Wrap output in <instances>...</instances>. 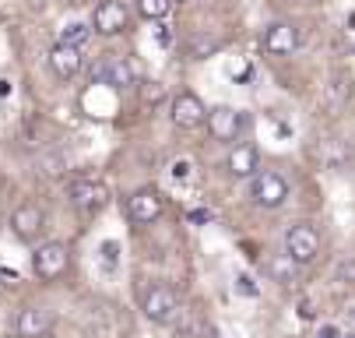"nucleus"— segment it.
Instances as JSON below:
<instances>
[{
    "mask_svg": "<svg viewBox=\"0 0 355 338\" xmlns=\"http://www.w3.org/2000/svg\"><path fill=\"white\" fill-rule=\"evenodd\" d=\"M162 212H166V198H162V190H155V187H141V190H134V194L127 198V219L137 222V226L159 222Z\"/></svg>",
    "mask_w": 355,
    "mask_h": 338,
    "instance_id": "nucleus-5",
    "label": "nucleus"
},
{
    "mask_svg": "<svg viewBox=\"0 0 355 338\" xmlns=\"http://www.w3.org/2000/svg\"><path fill=\"white\" fill-rule=\"evenodd\" d=\"M264 50L275 53V57L295 53V50H299V28H295L292 22H275V25H268V32H264Z\"/></svg>",
    "mask_w": 355,
    "mask_h": 338,
    "instance_id": "nucleus-12",
    "label": "nucleus"
},
{
    "mask_svg": "<svg viewBox=\"0 0 355 338\" xmlns=\"http://www.w3.org/2000/svg\"><path fill=\"white\" fill-rule=\"evenodd\" d=\"M141 314L151 324H173L180 317V296L169 285H148L141 293Z\"/></svg>",
    "mask_w": 355,
    "mask_h": 338,
    "instance_id": "nucleus-4",
    "label": "nucleus"
},
{
    "mask_svg": "<svg viewBox=\"0 0 355 338\" xmlns=\"http://www.w3.org/2000/svg\"><path fill=\"white\" fill-rule=\"evenodd\" d=\"M292 198V187L282 173L275 169H261L257 176H250V201L264 208V212H278L285 201Z\"/></svg>",
    "mask_w": 355,
    "mask_h": 338,
    "instance_id": "nucleus-1",
    "label": "nucleus"
},
{
    "mask_svg": "<svg viewBox=\"0 0 355 338\" xmlns=\"http://www.w3.org/2000/svg\"><path fill=\"white\" fill-rule=\"evenodd\" d=\"M92 85H110V88H127L134 85V71L123 57H106L92 67Z\"/></svg>",
    "mask_w": 355,
    "mask_h": 338,
    "instance_id": "nucleus-11",
    "label": "nucleus"
},
{
    "mask_svg": "<svg viewBox=\"0 0 355 338\" xmlns=\"http://www.w3.org/2000/svg\"><path fill=\"white\" fill-rule=\"evenodd\" d=\"M0 282H4V271H0Z\"/></svg>",
    "mask_w": 355,
    "mask_h": 338,
    "instance_id": "nucleus-24",
    "label": "nucleus"
},
{
    "mask_svg": "<svg viewBox=\"0 0 355 338\" xmlns=\"http://www.w3.org/2000/svg\"><path fill=\"white\" fill-rule=\"evenodd\" d=\"M225 169H229V176H236V180L257 176V173H261V155H257V149H253V144H232V152H229V159H225Z\"/></svg>",
    "mask_w": 355,
    "mask_h": 338,
    "instance_id": "nucleus-13",
    "label": "nucleus"
},
{
    "mask_svg": "<svg viewBox=\"0 0 355 338\" xmlns=\"http://www.w3.org/2000/svg\"><path fill=\"white\" fill-rule=\"evenodd\" d=\"M338 278L348 282V285H355V261H341L338 264Z\"/></svg>",
    "mask_w": 355,
    "mask_h": 338,
    "instance_id": "nucleus-20",
    "label": "nucleus"
},
{
    "mask_svg": "<svg viewBox=\"0 0 355 338\" xmlns=\"http://www.w3.org/2000/svg\"><path fill=\"white\" fill-rule=\"evenodd\" d=\"M317 338H345V335H341V331H338L334 324H324V328L317 331Z\"/></svg>",
    "mask_w": 355,
    "mask_h": 338,
    "instance_id": "nucleus-22",
    "label": "nucleus"
},
{
    "mask_svg": "<svg viewBox=\"0 0 355 338\" xmlns=\"http://www.w3.org/2000/svg\"><path fill=\"white\" fill-rule=\"evenodd\" d=\"M236 285H239V293H246V296L257 293V289H253V278H250V275H239V278H236Z\"/></svg>",
    "mask_w": 355,
    "mask_h": 338,
    "instance_id": "nucleus-21",
    "label": "nucleus"
},
{
    "mask_svg": "<svg viewBox=\"0 0 355 338\" xmlns=\"http://www.w3.org/2000/svg\"><path fill=\"white\" fill-rule=\"evenodd\" d=\"M208 130H211V137L215 141H239V134L246 130V113H239V110H232V106H215V110H208Z\"/></svg>",
    "mask_w": 355,
    "mask_h": 338,
    "instance_id": "nucleus-7",
    "label": "nucleus"
},
{
    "mask_svg": "<svg viewBox=\"0 0 355 338\" xmlns=\"http://www.w3.org/2000/svg\"><path fill=\"white\" fill-rule=\"evenodd\" d=\"M345 338H355V335H345Z\"/></svg>",
    "mask_w": 355,
    "mask_h": 338,
    "instance_id": "nucleus-26",
    "label": "nucleus"
},
{
    "mask_svg": "<svg viewBox=\"0 0 355 338\" xmlns=\"http://www.w3.org/2000/svg\"><path fill=\"white\" fill-rule=\"evenodd\" d=\"M127 8L120 4V0H103L95 11H92V28L98 32V35H120L123 28H127Z\"/></svg>",
    "mask_w": 355,
    "mask_h": 338,
    "instance_id": "nucleus-10",
    "label": "nucleus"
},
{
    "mask_svg": "<svg viewBox=\"0 0 355 338\" xmlns=\"http://www.w3.org/2000/svg\"><path fill=\"white\" fill-rule=\"evenodd\" d=\"M352 317H355V307H352Z\"/></svg>",
    "mask_w": 355,
    "mask_h": 338,
    "instance_id": "nucleus-25",
    "label": "nucleus"
},
{
    "mask_svg": "<svg viewBox=\"0 0 355 338\" xmlns=\"http://www.w3.org/2000/svg\"><path fill=\"white\" fill-rule=\"evenodd\" d=\"M190 219H193V222H211V212H193Z\"/></svg>",
    "mask_w": 355,
    "mask_h": 338,
    "instance_id": "nucleus-23",
    "label": "nucleus"
},
{
    "mask_svg": "<svg viewBox=\"0 0 355 338\" xmlns=\"http://www.w3.org/2000/svg\"><path fill=\"white\" fill-rule=\"evenodd\" d=\"M46 229V212L39 205H18L11 212V233L21 239V244H35Z\"/></svg>",
    "mask_w": 355,
    "mask_h": 338,
    "instance_id": "nucleus-9",
    "label": "nucleus"
},
{
    "mask_svg": "<svg viewBox=\"0 0 355 338\" xmlns=\"http://www.w3.org/2000/svg\"><path fill=\"white\" fill-rule=\"evenodd\" d=\"M137 11H141V18H148V22H162V18L173 11V0H137Z\"/></svg>",
    "mask_w": 355,
    "mask_h": 338,
    "instance_id": "nucleus-18",
    "label": "nucleus"
},
{
    "mask_svg": "<svg viewBox=\"0 0 355 338\" xmlns=\"http://www.w3.org/2000/svg\"><path fill=\"white\" fill-rule=\"evenodd\" d=\"M88 35H92V25H85V22H74V25H64V32H60V42L64 46H81L88 42Z\"/></svg>",
    "mask_w": 355,
    "mask_h": 338,
    "instance_id": "nucleus-19",
    "label": "nucleus"
},
{
    "mask_svg": "<svg viewBox=\"0 0 355 338\" xmlns=\"http://www.w3.org/2000/svg\"><path fill=\"white\" fill-rule=\"evenodd\" d=\"M169 117H173V124L180 130H197V127H205L208 110H205V103H200L193 92H180V95H173V103H169Z\"/></svg>",
    "mask_w": 355,
    "mask_h": 338,
    "instance_id": "nucleus-6",
    "label": "nucleus"
},
{
    "mask_svg": "<svg viewBox=\"0 0 355 338\" xmlns=\"http://www.w3.org/2000/svg\"><path fill=\"white\" fill-rule=\"evenodd\" d=\"M49 328H53V317L42 307H25L18 314V338H46Z\"/></svg>",
    "mask_w": 355,
    "mask_h": 338,
    "instance_id": "nucleus-14",
    "label": "nucleus"
},
{
    "mask_svg": "<svg viewBox=\"0 0 355 338\" xmlns=\"http://www.w3.org/2000/svg\"><path fill=\"white\" fill-rule=\"evenodd\" d=\"M67 268H71V251H67V244H60V239H46V244L35 247V254H32V271H35V278L57 282L60 275H67Z\"/></svg>",
    "mask_w": 355,
    "mask_h": 338,
    "instance_id": "nucleus-3",
    "label": "nucleus"
},
{
    "mask_svg": "<svg viewBox=\"0 0 355 338\" xmlns=\"http://www.w3.org/2000/svg\"><path fill=\"white\" fill-rule=\"evenodd\" d=\"M67 201L81 215H95V212H103V205H106V187L95 183V180H71L67 183Z\"/></svg>",
    "mask_w": 355,
    "mask_h": 338,
    "instance_id": "nucleus-8",
    "label": "nucleus"
},
{
    "mask_svg": "<svg viewBox=\"0 0 355 338\" xmlns=\"http://www.w3.org/2000/svg\"><path fill=\"white\" fill-rule=\"evenodd\" d=\"M348 99H352V78H334L327 88H324V106H327V113H341L345 106H348Z\"/></svg>",
    "mask_w": 355,
    "mask_h": 338,
    "instance_id": "nucleus-17",
    "label": "nucleus"
},
{
    "mask_svg": "<svg viewBox=\"0 0 355 338\" xmlns=\"http://www.w3.org/2000/svg\"><path fill=\"white\" fill-rule=\"evenodd\" d=\"M49 67H53V74L57 78H74L78 71H81V50L78 46H64V42H57L53 50H49Z\"/></svg>",
    "mask_w": 355,
    "mask_h": 338,
    "instance_id": "nucleus-15",
    "label": "nucleus"
},
{
    "mask_svg": "<svg viewBox=\"0 0 355 338\" xmlns=\"http://www.w3.org/2000/svg\"><path fill=\"white\" fill-rule=\"evenodd\" d=\"M264 275L271 278V282H278V285H292L295 278H299V264L285 254V251H278V254H268L264 257Z\"/></svg>",
    "mask_w": 355,
    "mask_h": 338,
    "instance_id": "nucleus-16",
    "label": "nucleus"
},
{
    "mask_svg": "<svg viewBox=\"0 0 355 338\" xmlns=\"http://www.w3.org/2000/svg\"><path fill=\"white\" fill-rule=\"evenodd\" d=\"M282 251H285L299 268H302V264H313L317 254H320V233H317V226H310V222L288 226L285 236H282Z\"/></svg>",
    "mask_w": 355,
    "mask_h": 338,
    "instance_id": "nucleus-2",
    "label": "nucleus"
}]
</instances>
